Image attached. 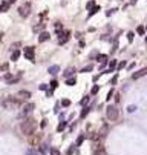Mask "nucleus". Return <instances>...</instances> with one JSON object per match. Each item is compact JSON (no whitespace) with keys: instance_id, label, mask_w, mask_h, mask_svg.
<instances>
[{"instance_id":"nucleus-42","label":"nucleus","mask_w":147,"mask_h":155,"mask_svg":"<svg viewBox=\"0 0 147 155\" xmlns=\"http://www.w3.org/2000/svg\"><path fill=\"white\" fill-rule=\"evenodd\" d=\"M40 91H48V86H46V85H40Z\"/></svg>"},{"instance_id":"nucleus-19","label":"nucleus","mask_w":147,"mask_h":155,"mask_svg":"<svg viewBox=\"0 0 147 155\" xmlns=\"http://www.w3.org/2000/svg\"><path fill=\"white\" fill-rule=\"evenodd\" d=\"M94 155H107V154H106V150L101 148V149H96L95 152H94Z\"/></svg>"},{"instance_id":"nucleus-47","label":"nucleus","mask_w":147,"mask_h":155,"mask_svg":"<svg viewBox=\"0 0 147 155\" xmlns=\"http://www.w3.org/2000/svg\"><path fill=\"white\" fill-rule=\"evenodd\" d=\"M15 2H17V0H8V3H9V5H11V3H15Z\"/></svg>"},{"instance_id":"nucleus-33","label":"nucleus","mask_w":147,"mask_h":155,"mask_svg":"<svg viewBox=\"0 0 147 155\" xmlns=\"http://www.w3.org/2000/svg\"><path fill=\"white\" fill-rule=\"evenodd\" d=\"M127 40H129V41L133 40V32H127Z\"/></svg>"},{"instance_id":"nucleus-37","label":"nucleus","mask_w":147,"mask_h":155,"mask_svg":"<svg viewBox=\"0 0 147 155\" xmlns=\"http://www.w3.org/2000/svg\"><path fill=\"white\" fill-rule=\"evenodd\" d=\"M135 109H136V106H133V104H132V106H129V108H127V112H133Z\"/></svg>"},{"instance_id":"nucleus-10","label":"nucleus","mask_w":147,"mask_h":155,"mask_svg":"<svg viewBox=\"0 0 147 155\" xmlns=\"http://www.w3.org/2000/svg\"><path fill=\"white\" fill-rule=\"evenodd\" d=\"M144 75H147V68H142L141 71H138V72L132 74V78H133V80H138L140 77H144Z\"/></svg>"},{"instance_id":"nucleus-4","label":"nucleus","mask_w":147,"mask_h":155,"mask_svg":"<svg viewBox=\"0 0 147 155\" xmlns=\"http://www.w3.org/2000/svg\"><path fill=\"white\" fill-rule=\"evenodd\" d=\"M106 114H107V118L110 121H115L118 118V109H116V106H107Z\"/></svg>"},{"instance_id":"nucleus-39","label":"nucleus","mask_w":147,"mask_h":155,"mask_svg":"<svg viewBox=\"0 0 147 155\" xmlns=\"http://www.w3.org/2000/svg\"><path fill=\"white\" fill-rule=\"evenodd\" d=\"M112 95H113V89L109 91V94H107V97H106V98H107V100H110V98H112Z\"/></svg>"},{"instance_id":"nucleus-5","label":"nucleus","mask_w":147,"mask_h":155,"mask_svg":"<svg viewBox=\"0 0 147 155\" xmlns=\"http://www.w3.org/2000/svg\"><path fill=\"white\" fill-rule=\"evenodd\" d=\"M19 14L22 15L23 19H26L28 15L31 14V3H23V5L19 8Z\"/></svg>"},{"instance_id":"nucleus-8","label":"nucleus","mask_w":147,"mask_h":155,"mask_svg":"<svg viewBox=\"0 0 147 155\" xmlns=\"http://www.w3.org/2000/svg\"><path fill=\"white\" fill-rule=\"evenodd\" d=\"M25 57H26V60H31L34 61V48H25Z\"/></svg>"},{"instance_id":"nucleus-22","label":"nucleus","mask_w":147,"mask_h":155,"mask_svg":"<svg viewBox=\"0 0 147 155\" xmlns=\"http://www.w3.org/2000/svg\"><path fill=\"white\" fill-rule=\"evenodd\" d=\"M106 132H107V126H103V128H101V131L98 132V135H100V137H103V135H106Z\"/></svg>"},{"instance_id":"nucleus-28","label":"nucleus","mask_w":147,"mask_h":155,"mask_svg":"<svg viewBox=\"0 0 147 155\" xmlns=\"http://www.w3.org/2000/svg\"><path fill=\"white\" fill-rule=\"evenodd\" d=\"M66 124H68V123H66V121H61V123H60V124H58V131H60V132H61V131H63V129H64V128H66Z\"/></svg>"},{"instance_id":"nucleus-17","label":"nucleus","mask_w":147,"mask_h":155,"mask_svg":"<svg viewBox=\"0 0 147 155\" xmlns=\"http://www.w3.org/2000/svg\"><path fill=\"white\" fill-rule=\"evenodd\" d=\"M75 81H77V80H75V77L66 78V85H68V86H74V85H75Z\"/></svg>"},{"instance_id":"nucleus-44","label":"nucleus","mask_w":147,"mask_h":155,"mask_svg":"<svg viewBox=\"0 0 147 155\" xmlns=\"http://www.w3.org/2000/svg\"><path fill=\"white\" fill-rule=\"evenodd\" d=\"M17 48H20V43H14V45H12V49H17Z\"/></svg>"},{"instance_id":"nucleus-3","label":"nucleus","mask_w":147,"mask_h":155,"mask_svg":"<svg viewBox=\"0 0 147 155\" xmlns=\"http://www.w3.org/2000/svg\"><path fill=\"white\" fill-rule=\"evenodd\" d=\"M32 111H34V104H26V106H25L23 108V109H22V112H20V114H19V120H26V118H29V115H31V112Z\"/></svg>"},{"instance_id":"nucleus-23","label":"nucleus","mask_w":147,"mask_h":155,"mask_svg":"<svg viewBox=\"0 0 147 155\" xmlns=\"http://www.w3.org/2000/svg\"><path fill=\"white\" fill-rule=\"evenodd\" d=\"M28 155H41L40 152H37V150H34V148H31L28 150Z\"/></svg>"},{"instance_id":"nucleus-27","label":"nucleus","mask_w":147,"mask_h":155,"mask_svg":"<svg viewBox=\"0 0 147 155\" xmlns=\"http://www.w3.org/2000/svg\"><path fill=\"white\" fill-rule=\"evenodd\" d=\"M89 111H90V108H89V106H86L84 109H83V112H81V117H86L87 114H89Z\"/></svg>"},{"instance_id":"nucleus-29","label":"nucleus","mask_w":147,"mask_h":155,"mask_svg":"<svg viewBox=\"0 0 147 155\" xmlns=\"http://www.w3.org/2000/svg\"><path fill=\"white\" fill-rule=\"evenodd\" d=\"M49 85H51V88H52V89H55V88H57V86H58V81H57V80H55V78H54V80H52V81H51V83H49Z\"/></svg>"},{"instance_id":"nucleus-16","label":"nucleus","mask_w":147,"mask_h":155,"mask_svg":"<svg viewBox=\"0 0 147 155\" xmlns=\"http://www.w3.org/2000/svg\"><path fill=\"white\" fill-rule=\"evenodd\" d=\"M115 66H116V60H110V61H109V71H107V72H112Z\"/></svg>"},{"instance_id":"nucleus-30","label":"nucleus","mask_w":147,"mask_h":155,"mask_svg":"<svg viewBox=\"0 0 147 155\" xmlns=\"http://www.w3.org/2000/svg\"><path fill=\"white\" fill-rule=\"evenodd\" d=\"M100 91V86L98 85H95V86H92V94H96V92Z\"/></svg>"},{"instance_id":"nucleus-45","label":"nucleus","mask_w":147,"mask_h":155,"mask_svg":"<svg viewBox=\"0 0 147 155\" xmlns=\"http://www.w3.org/2000/svg\"><path fill=\"white\" fill-rule=\"evenodd\" d=\"M46 121H48V120H43V121H41V128H45L46 124H48V123H46Z\"/></svg>"},{"instance_id":"nucleus-6","label":"nucleus","mask_w":147,"mask_h":155,"mask_svg":"<svg viewBox=\"0 0 147 155\" xmlns=\"http://www.w3.org/2000/svg\"><path fill=\"white\" fill-rule=\"evenodd\" d=\"M40 141H41V134H34V135H31L29 144H31V148H35V146H40Z\"/></svg>"},{"instance_id":"nucleus-38","label":"nucleus","mask_w":147,"mask_h":155,"mask_svg":"<svg viewBox=\"0 0 147 155\" xmlns=\"http://www.w3.org/2000/svg\"><path fill=\"white\" fill-rule=\"evenodd\" d=\"M41 28L45 29V23H41V25H38V26H35V28H34V31H38V29H41Z\"/></svg>"},{"instance_id":"nucleus-41","label":"nucleus","mask_w":147,"mask_h":155,"mask_svg":"<svg viewBox=\"0 0 147 155\" xmlns=\"http://www.w3.org/2000/svg\"><path fill=\"white\" fill-rule=\"evenodd\" d=\"M126 66V61H120V65H118V69H123Z\"/></svg>"},{"instance_id":"nucleus-20","label":"nucleus","mask_w":147,"mask_h":155,"mask_svg":"<svg viewBox=\"0 0 147 155\" xmlns=\"http://www.w3.org/2000/svg\"><path fill=\"white\" fill-rule=\"evenodd\" d=\"M61 106H64V108H69V106H70V100H68V98L61 100Z\"/></svg>"},{"instance_id":"nucleus-14","label":"nucleus","mask_w":147,"mask_h":155,"mask_svg":"<svg viewBox=\"0 0 147 155\" xmlns=\"http://www.w3.org/2000/svg\"><path fill=\"white\" fill-rule=\"evenodd\" d=\"M46 40H49V34L48 32H41L38 37V41H46Z\"/></svg>"},{"instance_id":"nucleus-43","label":"nucleus","mask_w":147,"mask_h":155,"mask_svg":"<svg viewBox=\"0 0 147 155\" xmlns=\"http://www.w3.org/2000/svg\"><path fill=\"white\" fill-rule=\"evenodd\" d=\"M92 6H94V0H92V2H89V3H87V9H90Z\"/></svg>"},{"instance_id":"nucleus-26","label":"nucleus","mask_w":147,"mask_h":155,"mask_svg":"<svg viewBox=\"0 0 147 155\" xmlns=\"http://www.w3.org/2000/svg\"><path fill=\"white\" fill-rule=\"evenodd\" d=\"M19 80H20V74L17 75V77H14V78H11V80H9V81H8V83H9V85H14V83H15V81H19Z\"/></svg>"},{"instance_id":"nucleus-12","label":"nucleus","mask_w":147,"mask_h":155,"mask_svg":"<svg viewBox=\"0 0 147 155\" xmlns=\"http://www.w3.org/2000/svg\"><path fill=\"white\" fill-rule=\"evenodd\" d=\"M8 9H9V3H8V2H3L2 5H0V12H6Z\"/></svg>"},{"instance_id":"nucleus-9","label":"nucleus","mask_w":147,"mask_h":155,"mask_svg":"<svg viewBox=\"0 0 147 155\" xmlns=\"http://www.w3.org/2000/svg\"><path fill=\"white\" fill-rule=\"evenodd\" d=\"M29 97H31V92L29 91H19V94H17L19 100H28Z\"/></svg>"},{"instance_id":"nucleus-18","label":"nucleus","mask_w":147,"mask_h":155,"mask_svg":"<svg viewBox=\"0 0 147 155\" xmlns=\"http://www.w3.org/2000/svg\"><path fill=\"white\" fill-rule=\"evenodd\" d=\"M96 58H98V61H100L101 65H106V61H107V55H98Z\"/></svg>"},{"instance_id":"nucleus-48","label":"nucleus","mask_w":147,"mask_h":155,"mask_svg":"<svg viewBox=\"0 0 147 155\" xmlns=\"http://www.w3.org/2000/svg\"><path fill=\"white\" fill-rule=\"evenodd\" d=\"M132 2H136V0H132Z\"/></svg>"},{"instance_id":"nucleus-35","label":"nucleus","mask_w":147,"mask_h":155,"mask_svg":"<svg viewBox=\"0 0 147 155\" xmlns=\"http://www.w3.org/2000/svg\"><path fill=\"white\" fill-rule=\"evenodd\" d=\"M83 140H84V137H83V135H81V137H78V140H77V144L80 146V144L83 143Z\"/></svg>"},{"instance_id":"nucleus-34","label":"nucleus","mask_w":147,"mask_h":155,"mask_svg":"<svg viewBox=\"0 0 147 155\" xmlns=\"http://www.w3.org/2000/svg\"><path fill=\"white\" fill-rule=\"evenodd\" d=\"M54 28H55L57 31H61V23H55V25H54Z\"/></svg>"},{"instance_id":"nucleus-15","label":"nucleus","mask_w":147,"mask_h":155,"mask_svg":"<svg viewBox=\"0 0 147 155\" xmlns=\"http://www.w3.org/2000/svg\"><path fill=\"white\" fill-rule=\"evenodd\" d=\"M74 72H75V69H74V68H69V69L64 71V74H63V75H64V78H68V77H70Z\"/></svg>"},{"instance_id":"nucleus-11","label":"nucleus","mask_w":147,"mask_h":155,"mask_svg":"<svg viewBox=\"0 0 147 155\" xmlns=\"http://www.w3.org/2000/svg\"><path fill=\"white\" fill-rule=\"evenodd\" d=\"M58 71H60V66L55 65V66H51V68L48 69V72H49V74H52V75H55V74H58Z\"/></svg>"},{"instance_id":"nucleus-31","label":"nucleus","mask_w":147,"mask_h":155,"mask_svg":"<svg viewBox=\"0 0 147 155\" xmlns=\"http://www.w3.org/2000/svg\"><path fill=\"white\" fill-rule=\"evenodd\" d=\"M51 155H60V150L54 148V149H51Z\"/></svg>"},{"instance_id":"nucleus-46","label":"nucleus","mask_w":147,"mask_h":155,"mask_svg":"<svg viewBox=\"0 0 147 155\" xmlns=\"http://www.w3.org/2000/svg\"><path fill=\"white\" fill-rule=\"evenodd\" d=\"M115 11H116V9H110V11L107 12V15H112V14H113V12H115Z\"/></svg>"},{"instance_id":"nucleus-7","label":"nucleus","mask_w":147,"mask_h":155,"mask_svg":"<svg viewBox=\"0 0 147 155\" xmlns=\"http://www.w3.org/2000/svg\"><path fill=\"white\" fill-rule=\"evenodd\" d=\"M69 37H70V31H64V32H61L60 37H58V43H60V45L66 43V41L69 40Z\"/></svg>"},{"instance_id":"nucleus-25","label":"nucleus","mask_w":147,"mask_h":155,"mask_svg":"<svg viewBox=\"0 0 147 155\" xmlns=\"http://www.w3.org/2000/svg\"><path fill=\"white\" fill-rule=\"evenodd\" d=\"M87 101H89V97H83L81 100H80V104H81V106H84V104H87Z\"/></svg>"},{"instance_id":"nucleus-49","label":"nucleus","mask_w":147,"mask_h":155,"mask_svg":"<svg viewBox=\"0 0 147 155\" xmlns=\"http://www.w3.org/2000/svg\"><path fill=\"white\" fill-rule=\"evenodd\" d=\"M146 41H147V37H146Z\"/></svg>"},{"instance_id":"nucleus-2","label":"nucleus","mask_w":147,"mask_h":155,"mask_svg":"<svg viewBox=\"0 0 147 155\" xmlns=\"http://www.w3.org/2000/svg\"><path fill=\"white\" fill-rule=\"evenodd\" d=\"M20 104H22V100H19L17 97H8L6 100L2 101V106L5 109H17Z\"/></svg>"},{"instance_id":"nucleus-32","label":"nucleus","mask_w":147,"mask_h":155,"mask_svg":"<svg viewBox=\"0 0 147 155\" xmlns=\"http://www.w3.org/2000/svg\"><path fill=\"white\" fill-rule=\"evenodd\" d=\"M96 11H100V6H95V8H94V9H92V11L89 12V15H94V14H95V12H96Z\"/></svg>"},{"instance_id":"nucleus-1","label":"nucleus","mask_w":147,"mask_h":155,"mask_svg":"<svg viewBox=\"0 0 147 155\" xmlns=\"http://www.w3.org/2000/svg\"><path fill=\"white\" fill-rule=\"evenodd\" d=\"M35 129H37V123H35V120L31 118V117L26 118L25 121H22V124H20V131H22L25 135H34Z\"/></svg>"},{"instance_id":"nucleus-13","label":"nucleus","mask_w":147,"mask_h":155,"mask_svg":"<svg viewBox=\"0 0 147 155\" xmlns=\"http://www.w3.org/2000/svg\"><path fill=\"white\" fill-rule=\"evenodd\" d=\"M19 57H20V51H19V49H15V51L11 54V60L17 61V60H19Z\"/></svg>"},{"instance_id":"nucleus-40","label":"nucleus","mask_w":147,"mask_h":155,"mask_svg":"<svg viewBox=\"0 0 147 155\" xmlns=\"http://www.w3.org/2000/svg\"><path fill=\"white\" fill-rule=\"evenodd\" d=\"M116 80H118V75H115V77H113L112 80H110V85H115V83H116Z\"/></svg>"},{"instance_id":"nucleus-24","label":"nucleus","mask_w":147,"mask_h":155,"mask_svg":"<svg viewBox=\"0 0 147 155\" xmlns=\"http://www.w3.org/2000/svg\"><path fill=\"white\" fill-rule=\"evenodd\" d=\"M92 69H94V66L89 65V66H86V68H83L81 71H80V72H89V71H92Z\"/></svg>"},{"instance_id":"nucleus-36","label":"nucleus","mask_w":147,"mask_h":155,"mask_svg":"<svg viewBox=\"0 0 147 155\" xmlns=\"http://www.w3.org/2000/svg\"><path fill=\"white\" fill-rule=\"evenodd\" d=\"M2 71H8V65H6V63L0 66V72H2Z\"/></svg>"},{"instance_id":"nucleus-21","label":"nucleus","mask_w":147,"mask_h":155,"mask_svg":"<svg viewBox=\"0 0 147 155\" xmlns=\"http://www.w3.org/2000/svg\"><path fill=\"white\" fill-rule=\"evenodd\" d=\"M136 32H138L140 35H142V34L146 32V28H144V26H138V28H136Z\"/></svg>"}]
</instances>
